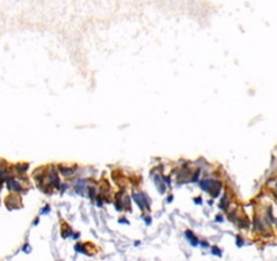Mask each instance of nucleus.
Segmentation results:
<instances>
[{
	"label": "nucleus",
	"mask_w": 277,
	"mask_h": 261,
	"mask_svg": "<svg viewBox=\"0 0 277 261\" xmlns=\"http://www.w3.org/2000/svg\"><path fill=\"white\" fill-rule=\"evenodd\" d=\"M73 171H75V167H60V173L64 174V175H71V174H73Z\"/></svg>",
	"instance_id": "nucleus-4"
},
{
	"label": "nucleus",
	"mask_w": 277,
	"mask_h": 261,
	"mask_svg": "<svg viewBox=\"0 0 277 261\" xmlns=\"http://www.w3.org/2000/svg\"><path fill=\"white\" fill-rule=\"evenodd\" d=\"M213 180H209V178H205V180H202L201 182H200V188H201L204 192H208L209 193L211 189H212V186H213Z\"/></svg>",
	"instance_id": "nucleus-2"
},
{
	"label": "nucleus",
	"mask_w": 277,
	"mask_h": 261,
	"mask_svg": "<svg viewBox=\"0 0 277 261\" xmlns=\"http://www.w3.org/2000/svg\"><path fill=\"white\" fill-rule=\"evenodd\" d=\"M120 223H122V225H128V220H125V219H120Z\"/></svg>",
	"instance_id": "nucleus-12"
},
{
	"label": "nucleus",
	"mask_w": 277,
	"mask_h": 261,
	"mask_svg": "<svg viewBox=\"0 0 277 261\" xmlns=\"http://www.w3.org/2000/svg\"><path fill=\"white\" fill-rule=\"evenodd\" d=\"M198 177H200V170H197V171H196V173L193 174V175H192V178H190V181H192V182H196V181H197V180H198Z\"/></svg>",
	"instance_id": "nucleus-5"
},
{
	"label": "nucleus",
	"mask_w": 277,
	"mask_h": 261,
	"mask_svg": "<svg viewBox=\"0 0 277 261\" xmlns=\"http://www.w3.org/2000/svg\"><path fill=\"white\" fill-rule=\"evenodd\" d=\"M49 211H50V207H49V206H46V207H45V208H44V210L41 211V214H48Z\"/></svg>",
	"instance_id": "nucleus-9"
},
{
	"label": "nucleus",
	"mask_w": 277,
	"mask_h": 261,
	"mask_svg": "<svg viewBox=\"0 0 277 261\" xmlns=\"http://www.w3.org/2000/svg\"><path fill=\"white\" fill-rule=\"evenodd\" d=\"M243 243H245L243 238H242V237H236V245L241 248V246H243Z\"/></svg>",
	"instance_id": "nucleus-6"
},
{
	"label": "nucleus",
	"mask_w": 277,
	"mask_h": 261,
	"mask_svg": "<svg viewBox=\"0 0 277 261\" xmlns=\"http://www.w3.org/2000/svg\"><path fill=\"white\" fill-rule=\"evenodd\" d=\"M212 254H216V256H222V252H220V249H218V248H212Z\"/></svg>",
	"instance_id": "nucleus-7"
},
{
	"label": "nucleus",
	"mask_w": 277,
	"mask_h": 261,
	"mask_svg": "<svg viewBox=\"0 0 277 261\" xmlns=\"http://www.w3.org/2000/svg\"><path fill=\"white\" fill-rule=\"evenodd\" d=\"M216 220H218V222H223V216H220V215H219V216H218V219H216Z\"/></svg>",
	"instance_id": "nucleus-13"
},
{
	"label": "nucleus",
	"mask_w": 277,
	"mask_h": 261,
	"mask_svg": "<svg viewBox=\"0 0 277 261\" xmlns=\"http://www.w3.org/2000/svg\"><path fill=\"white\" fill-rule=\"evenodd\" d=\"M144 220H145V225H151V218L150 216H144Z\"/></svg>",
	"instance_id": "nucleus-10"
},
{
	"label": "nucleus",
	"mask_w": 277,
	"mask_h": 261,
	"mask_svg": "<svg viewBox=\"0 0 277 261\" xmlns=\"http://www.w3.org/2000/svg\"><path fill=\"white\" fill-rule=\"evenodd\" d=\"M76 250H78V252H80V253H83V252H84V250H83V246L80 245V243H78V245H76Z\"/></svg>",
	"instance_id": "nucleus-8"
},
{
	"label": "nucleus",
	"mask_w": 277,
	"mask_h": 261,
	"mask_svg": "<svg viewBox=\"0 0 277 261\" xmlns=\"http://www.w3.org/2000/svg\"><path fill=\"white\" fill-rule=\"evenodd\" d=\"M185 237L187 238V241H189V243L190 245H193V246H197V245H200V241L197 239V237L194 235L190 230H186L185 231Z\"/></svg>",
	"instance_id": "nucleus-3"
},
{
	"label": "nucleus",
	"mask_w": 277,
	"mask_h": 261,
	"mask_svg": "<svg viewBox=\"0 0 277 261\" xmlns=\"http://www.w3.org/2000/svg\"><path fill=\"white\" fill-rule=\"evenodd\" d=\"M200 243H201V246H204V248H208V246H209V245H208V242H204V241L200 242Z\"/></svg>",
	"instance_id": "nucleus-11"
},
{
	"label": "nucleus",
	"mask_w": 277,
	"mask_h": 261,
	"mask_svg": "<svg viewBox=\"0 0 277 261\" xmlns=\"http://www.w3.org/2000/svg\"><path fill=\"white\" fill-rule=\"evenodd\" d=\"M133 200L136 201L141 210H148L150 208V200H148V196L145 193H140V192H135L133 193Z\"/></svg>",
	"instance_id": "nucleus-1"
}]
</instances>
